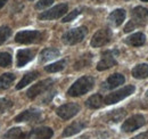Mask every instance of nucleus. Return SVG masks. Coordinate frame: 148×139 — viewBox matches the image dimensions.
<instances>
[{
    "instance_id": "nucleus-1",
    "label": "nucleus",
    "mask_w": 148,
    "mask_h": 139,
    "mask_svg": "<svg viewBox=\"0 0 148 139\" xmlns=\"http://www.w3.org/2000/svg\"><path fill=\"white\" fill-rule=\"evenodd\" d=\"M95 86V79L92 76H82L79 80H76L71 88L67 90V95L71 97H79L82 96L84 94H87L88 91H90Z\"/></svg>"
},
{
    "instance_id": "nucleus-2",
    "label": "nucleus",
    "mask_w": 148,
    "mask_h": 139,
    "mask_svg": "<svg viewBox=\"0 0 148 139\" xmlns=\"http://www.w3.org/2000/svg\"><path fill=\"white\" fill-rule=\"evenodd\" d=\"M88 33V30L86 26H80V28H76V29H72L67 32H65L63 34V42L65 45H70V46H73L76 45L79 42H81L84 36Z\"/></svg>"
},
{
    "instance_id": "nucleus-3",
    "label": "nucleus",
    "mask_w": 148,
    "mask_h": 139,
    "mask_svg": "<svg viewBox=\"0 0 148 139\" xmlns=\"http://www.w3.org/2000/svg\"><path fill=\"white\" fill-rule=\"evenodd\" d=\"M134 86H127V87L122 88L120 90H116L114 92H112L110 95H107L104 99V103L106 105H112L115 104V103H119L120 100L129 97L131 94L134 92Z\"/></svg>"
},
{
    "instance_id": "nucleus-4",
    "label": "nucleus",
    "mask_w": 148,
    "mask_h": 139,
    "mask_svg": "<svg viewBox=\"0 0 148 139\" xmlns=\"http://www.w3.org/2000/svg\"><path fill=\"white\" fill-rule=\"evenodd\" d=\"M69 9V6L66 3H60V5H57L55 7H53L51 9L47 10V12H43L41 13L38 17L41 21H51V19H57V18L62 17L63 15L66 14Z\"/></svg>"
},
{
    "instance_id": "nucleus-5",
    "label": "nucleus",
    "mask_w": 148,
    "mask_h": 139,
    "mask_svg": "<svg viewBox=\"0 0 148 139\" xmlns=\"http://www.w3.org/2000/svg\"><path fill=\"white\" fill-rule=\"evenodd\" d=\"M119 55L117 50H106V52H103V57L99 61V63L97 64V70L98 71H105V70H108L115 66L117 64L115 57Z\"/></svg>"
},
{
    "instance_id": "nucleus-6",
    "label": "nucleus",
    "mask_w": 148,
    "mask_h": 139,
    "mask_svg": "<svg viewBox=\"0 0 148 139\" xmlns=\"http://www.w3.org/2000/svg\"><path fill=\"white\" fill-rule=\"evenodd\" d=\"M42 33L39 31H21L15 35V41L23 45H29V43H36L41 41Z\"/></svg>"
},
{
    "instance_id": "nucleus-7",
    "label": "nucleus",
    "mask_w": 148,
    "mask_h": 139,
    "mask_svg": "<svg viewBox=\"0 0 148 139\" xmlns=\"http://www.w3.org/2000/svg\"><path fill=\"white\" fill-rule=\"evenodd\" d=\"M53 83H54V80H51V79L42 80V81L38 82L37 85H34V86H32V87L30 88L27 90L26 95H27L29 98L34 99V98H37L38 96H40L43 92H46L48 89H50L51 86H53Z\"/></svg>"
},
{
    "instance_id": "nucleus-8",
    "label": "nucleus",
    "mask_w": 148,
    "mask_h": 139,
    "mask_svg": "<svg viewBox=\"0 0 148 139\" xmlns=\"http://www.w3.org/2000/svg\"><path fill=\"white\" fill-rule=\"evenodd\" d=\"M80 111V106L76 103H69V104L62 105L57 108L56 113L57 115L63 120H70L73 116H75Z\"/></svg>"
},
{
    "instance_id": "nucleus-9",
    "label": "nucleus",
    "mask_w": 148,
    "mask_h": 139,
    "mask_svg": "<svg viewBox=\"0 0 148 139\" xmlns=\"http://www.w3.org/2000/svg\"><path fill=\"white\" fill-rule=\"evenodd\" d=\"M112 39V31L110 29H100L93 34L91 39V46L92 47H103L106 46Z\"/></svg>"
},
{
    "instance_id": "nucleus-10",
    "label": "nucleus",
    "mask_w": 148,
    "mask_h": 139,
    "mask_svg": "<svg viewBox=\"0 0 148 139\" xmlns=\"http://www.w3.org/2000/svg\"><path fill=\"white\" fill-rule=\"evenodd\" d=\"M144 124H145V118L143 115H139V114L133 115L130 119H128L127 121H124V123L122 124V130L125 132H131V131L139 129Z\"/></svg>"
},
{
    "instance_id": "nucleus-11",
    "label": "nucleus",
    "mask_w": 148,
    "mask_h": 139,
    "mask_svg": "<svg viewBox=\"0 0 148 139\" xmlns=\"http://www.w3.org/2000/svg\"><path fill=\"white\" fill-rule=\"evenodd\" d=\"M41 119V112L36 108L26 109L15 118V122H38Z\"/></svg>"
},
{
    "instance_id": "nucleus-12",
    "label": "nucleus",
    "mask_w": 148,
    "mask_h": 139,
    "mask_svg": "<svg viewBox=\"0 0 148 139\" xmlns=\"http://www.w3.org/2000/svg\"><path fill=\"white\" fill-rule=\"evenodd\" d=\"M124 81H125L124 75H122L121 73H115V74H112L108 76V79L103 83V88L107 89V90H112V89H115L116 87L123 85Z\"/></svg>"
},
{
    "instance_id": "nucleus-13",
    "label": "nucleus",
    "mask_w": 148,
    "mask_h": 139,
    "mask_svg": "<svg viewBox=\"0 0 148 139\" xmlns=\"http://www.w3.org/2000/svg\"><path fill=\"white\" fill-rule=\"evenodd\" d=\"M54 135L53 129L48 127H41L30 132V139H50Z\"/></svg>"
},
{
    "instance_id": "nucleus-14",
    "label": "nucleus",
    "mask_w": 148,
    "mask_h": 139,
    "mask_svg": "<svg viewBox=\"0 0 148 139\" xmlns=\"http://www.w3.org/2000/svg\"><path fill=\"white\" fill-rule=\"evenodd\" d=\"M34 55H36V52L31 50V49L18 50V52H17V66L18 67H23L24 65H26L30 61L33 59Z\"/></svg>"
},
{
    "instance_id": "nucleus-15",
    "label": "nucleus",
    "mask_w": 148,
    "mask_h": 139,
    "mask_svg": "<svg viewBox=\"0 0 148 139\" xmlns=\"http://www.w3.org/2000/svg\"><path fill=\"white\" fill-rule=\"evenodd\" d=\"M87 127V123L83 121H76L71 123L69 127L65 128V130L63 131V137H71L73 135L79 133L81 130H83Z\"/></svg>"
},
{
    "instance_id": "nucleus-16",
    "label": "nucleus",
    "mask_w": 148,
    "mask_h": 139,
    "mask_svg": "<svg viewBox=\"0 0 148 139\" xmlns=\"http://www.w3.org/2000/svg\"><path fill=\"white\" fill-rule=\"evenodd\" d=\"M148 18V9L145 7H136L132 10V19L136 21L138 24H140V26L143 24H145L146 19Z\"/></svg>"
},
{
    "instance_id": "nucleus-17",
    "label": "nucleus",
    "mask_w": 148,
    "mask_h": 139,
    "mask_svg": "<svg viewBox=\"0 0 148 139\" xmlns=\"http://www.w3.org/2000/svg\"><path fill=\"white\" fill-rule=\"evenodd\" d=\"M125 10L124 9H116L114 12H112L108 16V19L111 22L112 25L114 26H120L123 22H124V18H125Z\"/></svg>"
},
{
    "instance_id": "nucleus-18",
    "label": "nucleus",
    "mask_w": 148,
    "mask_h": 139,
    "mask_svg": "<svg viewBox=\"0 0 148 139\" xmlns=\"http://www.w3.org/2000/svg\"><path fill=\"white\" fill-rule=\"evenodd\" d=\"M127 115V112L123 108H119L115 111H112L108 114H106L105 116V121L106 122H113V123H117V122L122 121L124 119V116Z\"/></svg>"
},
{
    "instance_id": "nucleus-19",
    "label": "nucleus",
    "mask_w": 148,
    "mask_h": 139,
    "mask_svg": "<svg viewBox=\"0 0 148 139\" xmlns=\"http://www.w3.org/2000/svg\"><path fill=\"white\" fill-rule=\"evenodd\" d=\"M59 50L56 48H46L40 52V57H39V62L40 63H46L48 61H51L56 57L59 56Z\"/></svg>"
},
{
    "instance_id": "nucleus-20",
    "label": "nucleus",
    "mask_w": 148,
    "mask_h": 139,
    "mask_svg": "<svg viewBox=\"0 0 148 139\" xmlns=\"http://www.w3.org/2000/svg\"><path fill=\"white\" fill-rule=\"evenodd\" d=\"M146 41V38L145 34L141 33V32H138V33H134V34L130 35L125 39V43H128L130 46H134V47H139V46H143Z\"/></svg>"
},
{
    "instance_id": "nucleus-21",
    "label": "nucleus",
    "mask_w": 148,
    "mask_h": 139,
    "mask_svg": "<svg viewBox=\"0 0 148 139\" xmlns=\"http://www.w3.org/2000/svg\"><path fill=\"white\" fill-rule=\"evenodd\" d=\"M38 76H39V72H38V71H33V72L26 73V74L22 78V80L18 82V85L16 86V89L19 90V89H22V88L26 87V86L30 85L32 81H34L36 79H38Z\"/></svg>"
},
{
    "instance_id": "nucleus-22",
    "label": "nucleus",
    "mask_w": 148,
    "mask_h": 139,
    "mask_svg": "<svg viewBox=\"0 0 148 139\" xmlns=\"http://www.w3.org/2000/svg\"><path fill=\"white\" fill-rule=\"evenodd\" d=\"M91 61H92V55L91 54H86V55L81 56L74 63V70L80 71V70L84 69V67H88L91 64Z\"/></svg>"
},
{
    "instance_id": "nucleus-23",
    "label": "nucleus",
    "mask_w": 148,
    "mask_h": 139,
    "mask_svg": "<svg viewBox=\"0 0 148 139\" xmlns=\"http://www.w3.org/2000/svg\"><path fill=\"white\" fill-rule=\"evenodd\" d=\"M132 75L136 79H145L148 76V64H139L132 70Z\"/></svg>"
},
{
    "instance_id": "nucleus-24",
    "label": "nucleus",
    "mask_w": 148,
    "mask_h": 139,
    "mask_svg": "<svg viewBox=\"0 0 148 139\" xmlns=\"http://www.w3.org/2000/svg\"><path fill=\"white\" fill-rule=\"evenodd\" d=\"M104 103V99L101 97V95L97 94V95H93L90 98H88V100L86 102L87 107L91 108V109H96V108H99L101 107V105Z\"/></svg>"
},
{
    "instance_id": "nucleus-25",
    "label": "nucleus",
    "mask_w": 148,
    "mask_h": 139,
    "mask_svg": "<svg viewBox=\"0 0 148 139\" xmlns=\"http://www.w3.org/2000/svg\"><path fill=\"white\" fill-rule=\"evenodd\" d=\"M15 80V75L13 73H5L0 76V90H5L12 86Z\"/></svg>"
},
{
    "instance_id": "nucleus-26",
    "label": "nucleus",
    "mask_w": 148,
    "mask_h": 139,
    "mask_svg": "<svg viewBox=\"0 0 148 139\" xmlns=\"http://www.w3.org/2000/svg\"><path fill=\"white\" fill-rule=\"evenodd\" d=\"M25 135L23 133L21 128H12L9 129L5 135L2 139H24Z\"/></svg>"
},
{
    "instance_id": "nucleus-27",
    "label": "nucleus",
    "mask_w": 148,
    "mask_h": 139,
    "mask_svg": "<svg viewBox=\"0 0 148 139\" xmlns=\"http://www.w3.org/2000/svg\"><path fill=\"white\" fill-rule=\"evenodd\" d=\"M66 66V61L65 59H62V61H58L56 63H53L48 66H46L45 70L49 73H55V72H59L62 70H64V67Z\"/></svg>"
},
{
    "instance_id": "nucleus-28",
    "label": "nucleus",
    "mask_w": 148,
    "mask_h": 139,
    "mask_svg": "<svg viewBox=\"0 0 148 139\" xmlns=\"http://www.w3.org/2000/svg\"><path fill=\"white\" fill-rule=\"evenodd\" d=\"M10 64H12V55L6 52H0V66L1 67H7Z\"/></svg>"
},
{
    "instance_id": "nucleus-29",
    "label": "nucleus",
    "mask_w": 148,
    "mask_h": 139,
    "mask_svg": "<svg viewBox=\"0 0 148 139\" xmlns=\"http://www.w3.org/2000/svg\"><path fill=\"white\" fill-rule=\"evenodd\" d=\"M14 103L9 99H6V98H0V114L2 113H6L8 109H10L13 107Z\"/></svg>"
},
{
    "instance_id": "nucleus-30",
    "label": "nucleus",
    "mask_w": 148,
    "mask_h": 139,
    "mask_svg": "<svg viewBox=\"0 0 148 139\" xmlns=\"http://www.w3.org/2000/svg\"><path fill=\"white\" fill-rule=\"evenodd\" d=\"M12 34V30L8 26H1L0 28V45H2L3 42H6V40Z\"/></svg>"
},
{
    "instance_id": "nucleus-31",
    "label": "nucleus",
    "mask_w": 148,
    "mask_h": 139,
    "mask_svg": "<svg viewBox=\"0 0 148 139\" xmlns=\"http://www.w3.org/2000/svg\"><path fill=\"white\" fill-rule=\"evenodd\" d=\"M80 13H81V9H74L73 12H71L70 14H67L65 17L62 19V22L63 23H67V22H71V21H73L74 18L76 17L77 15H80Z\"/></svg>"
},
{
    "instance_id": "nucleus-32",
    "label": "nucleus",
    "mask_w": 148,
    "mask_h": 139,
    "mask_svg": "<svg viewBox=\"0 0 148 139\" xmlns=\"http://www.w3.org/2000/svg\"><path fill=\"white\" fill-rule=\"evenodd\" d=\"M54 2V0H40L36 3V8L37 9H45L49 6H51Z\"/></svg>"
},
{
    "instance_id": "nucleus-33",
    "label": "nucleus",
    "mask_w": 148,
    "mask_h": 139,
    "mask_svg": "<svg viewBox=\"0 0 148 139\" xmlns=\"http://www.w3.org/2000/svg\"><path fill=\"white\" fill-rule=\"evenodd\" d=\"M138 26H140V24H138L136 21H133V19L131 18V21H130L129 23L125 25V28H124V32H125V33H128V32H131L132 30L137 29Z\"/></svg>"
},
{
    "instance_id": "nucleus-34",
    "label": "nucleus",
    "mask_w": 148,
    "mask_h": 139,
    "mask_svg": "<svg viewBox=\"0 0 148 139\" xmlns=\"http://www.w3.org/2000/svg\"><path fill=\"white\" fill-rule=\"evenodd\" d=\"M132 139H148V131L143 132V133H140V135H138V136L133 137Z\"/></svg>"
},
{
    "instance_id": "nucleus-35",
    "label": "nucleus",
    "mask_w": 148,
    "mask_h": 139,
    "mask_svg": "<svg viewBox=\"0 0 148 139\" xmlns=\"http://www.w3.org/2000/svg\"><path fill=\"white\" fill-rule=\"evenodd\" d=\"M7 1H8V0H0V9L6 5V2H7Z\"/></svg>"
},
{
    "instance_id": "nucleus-36",
    "label": "nucleus",
    "mask_w": 148,
    "mask_h": 139,
    "mask_svg": "<svg viewBox=\"0 0 148 139\" xmlns=\"http://www.w3.org/2000/svg\"><path fill=\"white\" fill-rule=\"evenodd\" d=\"M93 1H96V2H103V0H93Z\"/></svg>"
},
{
    "instance_id": "nucleus-37",
    "label": "nucleus",
    "mask_w": 148,
    "mask_h": 139,
    "mask_svg": "<svg viewBox=\"0 0 148 139\" xmlns=\"http://www.w3.org/2000/svg\"><path fill=\"white\" fill-rule=\"evenodd\" d=\"M146 98L148 99V90H147V92H146Z\"/></svg>"
},
{
    "instance_id": "nucleus-38",
    "label": "nucleus",
    "mask_w": 148,
    "mask_h": 139,
    "mask_svg": "<svg viewBox=\"0 0 148 139\" xmlns=\"http://www.w3.org/2000/svg\"><path fill=\"white\" fill-rule=\"evenodd\" d=\"M141 1H148V0H141Z\"/></svg>"
},
{
    "instance_id": "nucleus-39",
    "label": "nucleus",
    "mask_w": 148,
    "mask_h": 139,
    "mask_svg": "<svg viewBox=\"0 0 148 139\" xmlns=\"http://www.w3.org/2000/svg\"><path fill=\"white\" fill-rule=\"evenodd\" d=\"M31 1H32V0H31Z\"/></svg>"
}]
</instances>
